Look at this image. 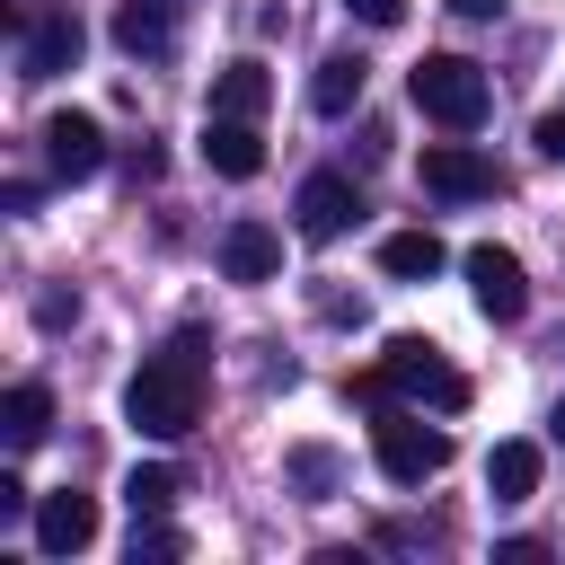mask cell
Wrapping results in <instances>:
<instances>
[{"label": "cell", "mask_w": 565, "mask_h": 565, "mask_svg": "<svg viewBox=\"0 0 565 565\" xmlns=\"http://www.w3.org/2000/svg\"><path fill=\"white\" fill-rule=\"evenodd\" d=\"M203 371H212L203 327H185L168 353H150V362L124 380V415H132V433H150V441L194 433V424H203Z\"/></svg>", "instance_id": "1"}, {"label": "cell", "mask_w": 565, "mask_h": 565, "mask_svg": "<svg viewBox=\"0 0 565 565\" xmlns=\"http://www.w3.org/2000/svg\"><path fill=\"white\" fill-rule=\"evenodd\" d=\"M344 397H362V406H380V397H424V406L459 415V406H468V380H459V371L441 362V344H424V335H388L380 371L344 380Z\"/></svg>", "instance_id": "2"}, {"label": "cell", "mask_w": 565, "mask_h": 565, "mask_svg": "<svg viewBox=\"0 0 565 565\" xmlns=\"http://www.w3.org/2000/svg\"><path fill=\"white\" fill-rule=\"evenodd\" d=\"M406 97H415L441 132H477L486 106H494V88H486V71H477L468 53H424V62L406 71Z\"/></svg>", "instance_id": "3"}, {"label": "cell", "mask_w": 565, "mask_h": 565, "mask_svg": "<svg viewBox=\"0 0 565 565\" xmlns=\"http://www.w3.org/2000/svg\"><path fill=\"white\" fill-rule=\"evenodd\" d=\"M371 459H380V477H388V486H424V477H441V468H450V433L397 406V415H380V424H371Z\"/></svg>", "instance_id": "4"}, {"label": "cell", "mask_w": 565, "mask_h": 565, "mask_svg": "<svg viewBox=\"0 0 565 565\" xmlns=\"http://www.w3.org/2000/svg\"><path fill=\"white\" fill-rule=\"evenodd\" d=\"M415 177H424V194H441V203H486V194L503 185V177H494V159H486V150H468V141H424Z\"/></svg>", "instance_id": "5"}, {"label": "cell", "mask_w": 565, "mask_h": 565, "mask_svg": "<svg viewBox=\"0 0 565 565\" xmlns=\"http://www.w3.org/2000/svg\"><path fill=\"white\" fill-rule=\"evenodd\" d=\"M459 274H468V291H477V309H486L494 327H512V318L530 309V274H521V256H512V247H494V238H486V247H468V256H459Z\"/></svg>", "instance_id": "6"}, {"label": "cell", "mask_w": 565, "mask_h": 565, "mask_svg": "<svg viewBox=\"0 0 565 565\" xmlns=\"http://www.w3.org/2000/svg\"><path fill=\"white\" fill-rule=\"evenodd\" d=\"M291 221H300V238H309V247L344 238V230L362 221V194H353V177H335V168L300 177V203H291Z\"/></svg>", "instance_id": "7"}, {"label": "cell", "mask_w": 565, "mask_h": 565, "mask_svg": "<svg viewBox=\"0 0 565 565\" xmlns=\"http://www.w3.org/2000/svg\"><path fill=\"white\" fill-rule=\"evenodd\" d=\"M44 159H53V177H62V185L97 177V168H106V132H97V115H79V106L44 115Z\"/></svg>", "instance_id": "8"}, {"label": "cell", "mask_w": 565, "mask_h": 565, "mask_svg": "<svg viewBox=\"0 0 565 565\" xmlns=\"http://www.w3.org/2000/svg\"><path fill=\"white\" fill-rule=\"evenodd\" d=\"M203 168L230 177V185H247V177L265 168V132H256L247 115H203Z\"/></svg>", "instance_id": "9"}, {"label": "cell", "mask_w": 565, "mask_h": 565, "mask_svg": "<svg viewBox=\"0 0 565 565\" xmlns=\"http://www.w3.org/2000/svg\"><path fill=\"white\" fill-rule=\"evenodd\" d=\"M88 539H97V494H71V486L35 494V547L44 556H79Z\"/></svg>", "instance_id": "10"}, {"label": "cell", "mask_w": 565, "mask_h": 565, "mask_svg": "<svg viewBox=\"0 0 565 565\" xmlns=\"http://www.w3.org/2000/svg\"><path fill=\"white\" fill-rule=\"evenodd\" d=\"M221 274L230 282H274L282 274V230L274 221H230L221 230Z\"/></svg>", "instance_id": "11"}, {"label": "cell", "mask_w": 565, "mask_h": 565, "mask_svg": "<svg viewBox=\"0 0 565 565\" xmlns=\"http://www.w3.org/2000/svg\"><path fill=\"white\" fill-rule=\"evenodd\" d=\"M71 62H79V18H35L26 44H18V71H26V79H53V71H71Z\"/></svg>", "instance_id": "12"}, {"label": "cell", "mask_w": 565, "mask_h": 565, "mask_svg": "<svg viewBox=\"0 0 565 565\" xmlns=\"http://www.w3.org/2000/svg\"><path fill=\"white\" fill-rule=\"evenodd\" d=\"M0 433H9V450H35V441L53 433V388H44V380H18V388L0 397Z\"/></svg>", "instance_id": "13"}, {"label": "cell", "mask_w": 565, "mask_h": 565, "mask_svg": "<svg viewBox=\"0 0 565 565\" xmlns=\"http://www.w3.org/2000/svg\"><path fill=\"white\" fill-rule=\"evenodd\" d=\"M486 494L494 503H530L539 494V441H494L486 450Z\"/></svg>", "instance_id": "14"}, {"label": "cell", "mask_w": 565, "mask_h": 565, "mask_svg": "<svg viewBox=\"0 0 565 565\" xmlns=\"http://www.w3.org/2000/svg\"><path fill=\"white\" fill-rule=\"evenodd\" d=\"M362 79H371L362 53H327L318 79H309V106H318V115H353V106H362Z\"/></svg>", "instance_id": "15"}, {"label": "cell", "mask_w": 565, "mask_h": 565, "mask_svg": "<svg viewBox=\"0 0 565 565\" xmlns=\"http://www.w3.org/2000/svg\"><path fill=\"white\" fill-rule=\"evenodd\" d=\"M450 265V247L433 238V230H397V238H380V274H397V282H433Z\"/></svg>", "instance_id": "16"}, {"label": "cell", "mask_w": 565, "mask_h": 565, "mask_svg": "<svg viewBox=\"0 0 565 565\" xmlns=\"http://www.w3.org/2000/svg\"><path fill=\"white\" fill-rule=\"evenodd\" d=\"M115 44H124L132 62H159V53L177 44V18H168V9H141V0H124V9H115Z\"/></svg>", "instance_id": "17"}, {"label": "cell", "mask_w": 565, "mask_h": 565, "mask_svg": "<svg viewBox=\"0 0 565 565\" xmlns=\"http://www.w3.org/2000/svg\"><path fill=\"white\" fill-rule=\"evenodd\" d=\"M265 106H274V79H265V62H230V71L212 79V115H247V124H256Z\"/></svg>", "instance_id": "18"}, {"label": "cell", "mask_w": 565, "mask_h": 565, "mask_svg": "<svg viewBox=\"0 0 565 565\" xmlns=\"http://www.w3.org/2000/svg\"><path fill=\"white\" fill-rule=\"evenodd\" d=\"M185 530H168V512H132V565H177Z\"/></svg>", "instance_id": "19"}, {"label": "cell", "mask_w": 565, "mask_h": 565, "mask_svg": "<svg viewBox=\"0 0 565 565\" xmlns=\"http://www.w3.org/2000/svg\"><path fill=\"white\" fill-rule=\"evenodd\" d=\"M177 494H185V477H177V468H159V459L124 477V503H132V512H168Z\"/></svg>", "instance_id": "20"}, {"label": "cell", "mask_w": 565, "mask_h": 565, "mask_svg": "<svg viewBox=\"0 0 565 565\" xmlns=\"http://www.w3.org/2000/svg\"><path fill=\"white\" fill-rule=\"evenodd\" d=\"M344 9H353L362 26H397V18H406V0H344Z\"/></svg>", "instance_id": "21"}, {"label": "cell", "mask_w": 565, "mask_h": 565, "mask_svg": "<svg viewBox=\"0 0 565 565\" xmlns=\"http://www.w3.org/2000/svg\"><path fill=\"white\" fill-rule=\"evenodd\" d=\"M18 512H35V494H26V477H0V521H18Z\"/></svg>", "instance_id": "22"}, {"label": "cell", "mask_w": 565, "mask_h": 565, "mask_svg": "<svg viewBox=\"0 0 565 565\" xmlns=\"http://www.w3.org/2000/svg\"><path fill=\"white\" fill-rule=\"evenodd\" d=\"M35 318H44V327H62V318H79V300H71V291H44V300H35Z\"/></svg>", "instance_id": "23"}, {"label": "cell", "mask_w": 565, "mask_h": 565, "mask_svg": "<svg viewBox=\"0 0 565 565\" xmlns=\"http://www.w3.org/2000/svg\"><path fill=\"white\" fill-rule=\"evenodd\" d=\"M539 150H547V159H565V115H539Z\"/></svg>", "instance_id": "24"}, {"label": "cell", "mask_w": 565, "mask_h": 565, "mask_svg": "<svg viewBox=\"0 0 565 565\" xmlns=\"http://www.w3.org/2000/svg\"><path fill=\"white\" fill-rule=\"evenodd\" d=\"M450 9H459V18H494L503 0H450Z\"/></svg>", "instance_id": "25"}, {"label": "cell", "mask_w": 565, "mask_h": 565, "mask_svg": "<svg viewBox=\"0 0 565 565\" xmlns=\"http://www.w3.org/2000/svg\"><path fill=\"white\" fill-rule=\"evenodd\" d=\"M547 433H556V441H565V397H556V415H547Z\"/></svg>", "instance_id": "26"}, {"label": "cell", "mask_w": 565, "mask_h": 565, "mask_svg": "<svg viewBox=\"0 0 565 565\" xmlns=\"http://www.w3.org/2000/svg\"><path fill=\"white\" fill-rule=\"evenodd\" d=\"M141 9H168V18H177V0H141Z\"/></svg>", "instance_id": "27"}]
</instances>
